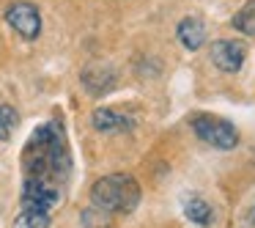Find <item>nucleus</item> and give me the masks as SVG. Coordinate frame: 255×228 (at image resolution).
<instances>
[{
  "instance_id": "nucleus-6",
  "label": "nucleus",
  "mask_w": 255,
  "mask_h": 228,
  "mask_svg": "<svg viewBox=\"0 0 255 228\" xmlns=\"http://www.w3.org/2000/svg\"><path fill=\"white\" fill-rule=\"evenodd\" d=\"M83 85H85L88 94L102 96L116 85V72H113V66H107V63H91L83 72Z\"/></svg>"
},
{
  "instance_id": "nucleus-13",
  "label": "nucleus",
  "mask_w": 255,
  "mask_h": 228,
  "mask_svg": "<svg viewBox=\"0 0 255 228\" xmlns=\"http://www.w3.org/2000/svg\"><path fill=\"white\" fill-rule=\"evenodd\" d=\"M250 226H255V204H253V212H250Z\"/></svg>"
},
{
  "instance_id": "nucleus-1",
  "label": "nucleus",
  "mask_w": 255,
  "mask_h": 228,
  "mask_svg": "<svg viewBox=\"0 0 255 228\" xmlns=\"http://www.w3.org/2000/svg\"><path fill=\"white\" fill-rule=\"evenodd\" d=\"M72 179V151L58 118L33 129L22 149V212L52 215Z\"/></svg>"
},
{
  "instance_id": "nucleus-9",
  "label": "nucleus",
  "mask_w": 255,
  "mask_h": 228,
  "mask_svg": "<svg viewBox=\"0 0 255 228\" xmlns=\"http://www.w3.org/2000/svg\"><path fill=\"white\" fill-rule=\"evenodd\" d=\"M231 25L242 36H255V0H247L242 8L231 17Z\"/></svg>"
},
{
  "instance_id": "nucleus-10",
  "label": "nucleus",
  "mask_w": 255,
  "mask_h": 228,
  "mask_svg": "<svg viewBox=\"0 0 255 228\" xmlns=\"http://www.w3.org/2000/svg\"><path fill=\"white\" fill-rule=\"evenodd\" d=\"M184 215H187V220L195 223V226H209V223L214 220V209H211L203 198H189L187 204H184Z\"/></svg>"
},
{
  "instance_id": "nucleus-7",
  "label": "nucleus",
  "mask_w": 255,
  "mask_h": 228,
  "mask_svg": "<svg viewBox=\"0 0 255 228\" xmlns=\"http://www.w3.org/2000/svg\"><path fill=\"white\" fill-rule=\"evenodd\" d=\"M91 124L96 132H129V129H134V118L116 113L110 107H96L91 113Z\"/></svg>"
},
{
  "instance_id": "nucleus-11",
  "label": "nucleus",
  "mask_w": 255,
  "mask_h": 228,
  "mask_svg": "<svg viewBox=\"0 0 255 228\" xmlns=\"http://www.w3.org/2000/svg\"><path fill=\"white\" fill-rule=\"evenodd\" d=\"M52 215H41V212H19L11 228H50Z\"/></svg>"
},
{
  "instance_id": "nucleus-8",
  "label": "nucleus",
  "mask_w": 255,
  "mask_h": 228,
  "mask_svg": "<svg viewBox=\"0 0 255 228\" xmlns=\"http://www.w3.org/2000/svg\"><path fill=\"white\" fill-rule=\"evenodd\" d=\"M176 36H178V44H181L184 50L195 52L206 44V36L209 33H206V25L200 22L198 17H184L176 28Z\"/></svg>"
},
{
  "instance_id": "nucleus-12",
  "label": "nucleus",
  "mask_w": 255,
  "mask_h": 228,
  "mask_svg": "<svg viewBox=\"0 0 255 228\" xmlns=\"http://www.w3.org/2000/svg\"><path fill=\"white\" fill-rule=\"evenodd\" d=\"M19 127V113L11 105H0V140H8Z\"/></svg>"
},
{
  "instance_id": "nucleus-3",
  "label": "nucleus",
  "mask_w": 255,
  "mask_h": 228,
  "mask_svg": "<svg viewBox=\"0 0 255 228\" xmlns=\"http://www.w3.org/2000/svg\"><path fill=\"white\" fill-rule=\"evenodd\" d=\"M195 138L200 143L211 146L217 151H231L239 146V129L236 124H231L228 118H220V116H211V113H200V116H192L189 121Z\"/></svg>"
},
{
  "instance_id": "nucleus-5",
  "label": "nucleus",
  "mask_w": 255,
  "mask_h": 228,
  "mask_svg": "<svg viewBox=\"0 0 255 228\" xmlns=\"http://www.w3.org/2000/svg\"><path fill=\"white\" fill-rule=\"evenodd\" d=\"M244 58H247V47L239 39H220L211 44V63L225 74L242 72Z\"/></svg>"
},
{
  "instance_id": "nucleus-2",
  "label": "nucleus",
  "mask_w": 255,
  "mask_h": 228,
  "mask_svg": "<svg viewBox=\"0 0 255 228\" xmlns=\"http://www.w3.org/2000/svg\"><path fill=\"white\" fill-rule=\"evenodd\" d=\"M140 198H143V190H140L137 179L129 173L102 176L91 187V206L107 212V215H132Z\"/></svg>"
},
{
  "instance_id": "nucleus-4",
  "label": "nucleus",
  "mask_w": 255,
  "mask_h": 228,
  "mask_svg": "<svg viewBox=\"0 0 255 228\" xmlns=\"http://www.w3.org/2000/svg\"><path fill=\"white\" fill-rule=\"evenodd\" d=\"M6 22L22 36L25 41H36L41 33V14L33 3L28 0H17L6 8Z\"/></svg>"
}]
</instances>
